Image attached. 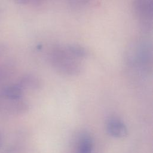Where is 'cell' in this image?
<instances>
[{"mask_svg":"<svg viewBox=\"0 0 153 153\" xmlns=\"http://www.w3.org/2000/svg\"><path fill=\"white\" fill-rule=\"evenodd\" d=\"M107 130L111 135L118 138L124 137L127 134L126 126L118 120H110L107 124Z\"/></svg>","mask_w":153,"mask_h":153,"instance_id":"277c9868","label":"cell"},{"mask_svg":"<svg viewBox=\"0 0 153 153\" xmlns=\"http://www.w3.org/2000/svg\"><path fill=\"white\" fill-rule=\"evenodd\" d=\"M152 44L146 40H139L130 48L127 55L128 65L141 73H148L152 69Z\"/></svg>","mask_w":153,"mask_h":153,"instance_id":"7a4b0ae2","label":"cell"},{"mask_svg":"<svg viewBox=\"0 0 153 153\" xmlns=\"http://www.w3.org/2000/svg\"><path fill=\"white\" fill-rule=\"evenodd\" d=\"M134 11L142 27L151 30L152 26V0H134Z\"/></svg>","mask_w":153,"mask_h":153,"instance_id":"3957f363","label":"cell"},{"mask_svg":"<svg viewBox=\"0 0 153 153\" xmlns=\"http://www.w3.org/2000/svg\"><path fill=\"white\" fill-rule=\"evenodd\" d=\"M92 141L88 136H84L80 140L78 153H91Z\"/></svg>","mask_w":153,"mask_h":153,"instance_id":"5b68a950","label":"cell"},{"mask_svg":"<svg viewBox=\"0 0 153 153\" xmlns=\"http://www.w3.org/2000/svg\"><path fill=\"white\" fill-rule=\"evenodd\" d=\"M85 49L78 45H58L53 47L49 55L52 67L59 74L75 76L81 73L86 57Z\"/></svg>","mask_w":153,"mask_h":153,"instance_id":"6da1fadb","label":"cell"}]
</instances>
